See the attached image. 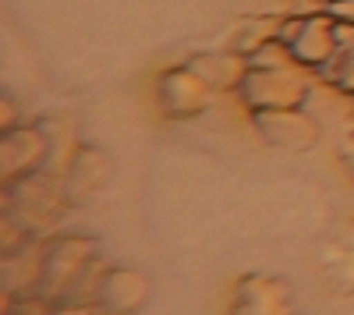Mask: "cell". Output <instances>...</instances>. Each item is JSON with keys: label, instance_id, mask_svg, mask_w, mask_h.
I'll return each instance as SVG.
<instances>
[]
</instances>
